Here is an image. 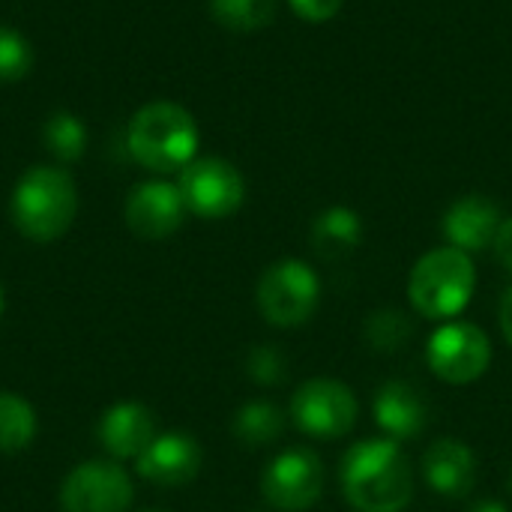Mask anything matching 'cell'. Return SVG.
<instances>
[{"instance_id":"1","label":"cell","mask_w":512,"mask_h":512,"mask_svg":"<svg viewBox=\"0 0 512 512\" xmlns=\"http://www.w3.org/2000/svg\"><path fill=\"white\" fill-rule=\"evenodd\" d=\"M339 483L354 512H405L414 501L411 462L390 438L351 444L339 465Z\"/></svg>"},{"instance_id":"2","label":"cell","mask_w":512,"mask_h":512,"mask_svg":"<svg viewBox=\"0 0 512 512\" xmlns=\"http://www.w3.org/2000/svg\"><path fill=\"white\" fill-rule=\"evenodd\" d=\"M126 144L135 162L147 171H183L198 150L195 117L177 102H150L129 120Z\"/></svg>"},{"instance_id":"3","label":"cell","mask_w":512,"mask_h":512,"mask_svg":"<svg viewBox=\"0 0 512 512\" xmlns=\"http://www.w3.org/2000/svg\"><path fill=\"white\" fill-rule=\"evenodd\" d=\"M12 222L36 243H51L63 237L78 210V192L66 171L51 165H36L21 174L12 192Z\"/></svg>"},{"instance_id":"4","label":"cell","mask_w":512,"mask_h":512,"mask_svg":"<svg viewBox=\"0 0 512 512\" xmlns=\"http://www.w3.org/2000/svg\"><path fill=\"white\" fill-rule=\"evenodd\" d=\"M477 288V270L468 252L441 246L426 252L408 276V300L426 321H453L465 312Z\"/></svg>"},{"instance_id":"5","label":"cell","mask_w":512,"mask_h":512,"mask_svg":"<svg viewBox=\"0 0 512 512\" xmlns=\"http://www.w3.org/2000/svg\"><path fill=\"white\" fill-rule=\"evenodd\" d=\"M255 300H258V312L264 315L267 324H273L279 330L300 327L315 315V309L321 303L318 273L306 261H297V258L276 261L258 279Z\"/></svg>"},{"instance_id":"6","label":"cell","mask_w":512,"mask_h":512,"mask_svg":"<svg viewBox=\"0 0 512 512\" xmlns=\"http://www.w3.org/2000/svg\"><path fill=\"white\" fill-rule=\"evenodd\" d=\"M360 414V402L354 390L333 378H312L300 384V390L291 399V420L294 426L321 441L345 438Z\"/></svg>"},{"instance_id":"7","label":"cell","mask_w":512,"mask_h":512,"mask_svg":"<svg viewBox=\"0 0 512 512\" xmlns=\"http://www.w3.org/2000/svg\"><path fill=\"white\" fill-rule=\"evenodd\" d=\"M426 363L447 384H474L492 363V342L477 324L453 318L429 336Z\"/></svg>"},{"instance_id":"8","label":"cell","mask_w":512,"mask_h":512,"mask_svg":"<svg viewBox=\"0 0 512 512\" xmlns=\"http://www.w3.org/2000/svg\"><path fill=\"white\" fill-rule=\"evenodd\" d=\"M324 480L321 456L309 447H291L264 468L261 495L273 510L306 512L321 501Z\"/></svg>"},{"instance_id":"9","label":"cell","mask_w":512,"mask_h":512,"mask_svg":"<svg viewBox=\"0 0 512 512\" xmlns=\"http://www.w3.org/2000/svg\"><path fill=\"white\" fill-rule=\"evenodd\" d=\"M177 189L183 195L186 210L201 219H225L237 213L246 198L243 174L219 156L192 159L180 171Z\"/></svg>"},{"instance_id":"10","label":"cell","mask_w":512,"mask_h":512,"mask_svg":"<svg viewBox=\"0 0 512 512\" xmlns=\"http://www.w3.org/2000/svg\"><path fill=\"white\" fill-rule=\"evenodd\" d=\"M132 480L114 462H84L60 486L63 512H126L132 507Z\"/></svg>"},{"instance_id":"11","label":"cell","mask_w":512,"mask_h":512,"mask_svg":"<svg viewBox=\"0 0 512 512\" xmlns=\"http://www.w3.org/2000/svg\"><path fill=\"white\" fill-rule=\"evenodd\" d=\"M186 219V204L177 186L165 180L141 183L126 198V225L141 240H165Z\"/></svg>"},{"instance_id":"12","label":"cell","mask_w":512,"mask_h":512,"mask_svg":"<svg viewBox=\"0 0 512 512\" xmlns=\"http://www.w3.org/2000/svg\"><path fill=\"white\" fill-rule=\"evenodd\" d=\"M372 414L384 438L396 444H408L420 438L429 426V399L411 381H387L378 387L372 399Z\"/></svg>"},{"instance_id":"13","label":"cell","mask_w":512,"mask_h":512,"mask_svg":"<svg viewBox=\"0 0 512 512\" xmlns=\"http://www.w3.org/2000/svg\"><path fill=\"white\" fill-rule=\"evenodd\" d=\"M201 462H204V456H201V447L192 435L165 432V435L153 438V444L138 456L135 468L147 483L177 489V486H186L198 477Z\"/></svg>"},{"instance_id":"14","label":"cell","mask_w":512,"mask_h":512,"mask_svg":"<svg viewBox=\"0 0 512 512\" xmlns=\"http://www.w3.org/2000/svg\"><path fill=\"white\" fill-rule=\"evenodd\" d=\"M501 222H504L501 207L492 198L465 195L447 207V213L441 219V231L453 249H462L471 255V252H483L495 243Z\"/></svg>"},{"instance_id":"15","label":"cell","mask_w":512,"mask_h":512,"mask_svg":"<svg viewBox=\"0 0 512 512\" xmlns=\"http://www.w3.org/2000/svg\"><path fill=\"white\" fill-rule=\"evenodd\" d=\"M423 480L441 498L459 501L477 486V456L459 438H441L423 453Z\"/></svg>"},{"instance_id":"16","label":"cell","mask_w":512,"mask_h":512,"mask_svg":"<svg viewBox=\"0 0 512 512\" xmlns=\"http://www.w3.org/2000/svg\"><path fill=\"white\" fill-rule=\"evenodd\" d=\"M156 438V417L138 402L111 405L99 420V441L114 459H138Z\"/></svg>"},{"instance_id":"17","label":"cell","mask_w":512,"mask_h":512,"mask_svg":"<svg viewBox=\"0 0 512 512\" xmlns=\"http://www.w3.org/2000/svg\"><path fill=\"white\" fill-rule=\"evenodd\" d=\"M363 240V219L351 207H327L312 222V249L327 258H345L351 255Z\"/></svg>"},{"instance_id":"18","label":"cell","mask_w":512,"mask_h":512,"mask_svg":"<svg viewBox=\"0 0 512 512\" xmlns=\"http://www.w3.org/2000/svg\"><path fill=\"white\" fill-rule=\"evenodd\" d=\"M231 432L234 438L243 444V447H267L273 441L282 438L285 432V414L279 405L273 402H264V399H255V402H246L237 414H234V423H231Z\"/></svg>"},{"instance_id":"19","label":"cell","mask_w":512,"mask_h":512,"mask_svg":"<svg viewBox=\"0 0 512 512\" xmlns=\"http://www.w3.org/2000/svg\"><path fill=\"white\" fill-rule=\"evenodd\" d=\"M36 438V414L27 399L0 393V453H21Z\"/></svg>"},{"instance_id":"20","label":"cell","mask_w":512,"mask_h":512,"mask_svg":"<svg viewBox=\"0 0 512 512\" xmlns=\"http://www.w3.org/2000/svg\"><path fill=\"white\" fill-rule=\"evenodd\" d=\"M414 336V321L399 309H378L363 324V339L378 354H399Z\"/></svg>"},{"instance_id":"21","label":"cell","mask_w":512,"mask_h":512,"mask_svg":"<svg viewBox=\"0 0 512 512\" xmlns=\"http://www.w3.org/2000/svg\"><path fill=\"white\" fill-rule=\"evenodd\" d=\"M279 0H210L213 18L237 33H252L276 18Z\"/></svg>"},{"instance_id":"22","label":"cell","mask_w":512,"mask_h":512,"mask_svg":"<svg viewBox=\"0 0 512 512\" xmlns=\"http://www.w3.org/2000/svg\"><path fill=\"white\" fill-rule=\"evenodd\" d=\"M42 138H45V147L60 159V162H75L84 147H87V129L84 123L69 114V111H57L45 120L42 126Z\"/></svg>"},{"instance_id":"23","label":"cell","mask_w":512,"mask_h":512,"mask_svg":"<svg viewBox=\"0 0 512 512\" xmlns=\"http://www.w3.org/2000/svg\"><path fill=\"white\" fill-rule=\"evenodd\" d=\"M30 69H33L30 42L18 30L0 24V81H18Z\"/></svg>"},{"instance_id":"24","label":"cell","mask_w":512,"mask_h":512,"mask_svg":"<svg viewBox=\"0 0 512 512\" xmlns=\"http://www.w3.org/2000/svg\"><path fill=\"white\" fill-rule=\"evenodd\" d=\"M246 375L261 387H279L288 375V360L276 345H255L246 357Z\"/></svg>"},{"instance_id":"25","label":"cell","mask_w":512,"mask_h":512,"mask_svg":"<svg viewBox=\"0 0 512 512\" xmlns=\"http://www.w3.org/2000/svg\"><path fill=\"white\" fill-rule=\"evenodd\" d=\"M288 3H291V9H294L303 21H309V24H324V21H330V18L339 15V9H342L345 0H288Z\"/></svg>"},{"instance_id":"26","label":"cell","mask_w":512,"mask_h":512,"mask_svg":"<svg viewBox=\"0 0 512 512\" xmlns=\"http://www.w3.org/2000/svg\"><path fill=\"white\" fill-rule=\"evenodd\" d=\"M492 249H495V258L501 261V267H504V270L512 276V216L501 222V228H498V237H495Z\"/></svg>"},{"instance_id":"27","label":"cell","mask_w":512,"mask_h":512,"mask_svg":"<svg viewBox=\"0 0 512 512\" xmlns=\"http://www.w3.org/2000/svg\"><path fill=\"white\" fill-rule=\"evenodd\" d=\"M498 321H501L504 339L512 345V288L504 291V300H501V309H498Z\"/></svg>"},{"instance_id":"28","label":"cell","mask_w":512,"mask_h":512,"mask_svg":"<svg viewBox=\"0 0 512 512\" xmlns=\"http://www.w3.org/2000/svg\"><path fill=\"white\" fill-rule=\"evenodd\" d=\"M468 512H510V510H507V504H501V501H489V498H486V501H477V504H474Z\"/></svg>"},{"instance_id":"29","label":"cell","mask_w":512,"mask_h":512,"mask_svg":"<svg viewBox=\"0 0 512 512\" xmlns=\"http://www.w3.org/2000/svg\"><path fill=\"white\" fill-rule=\"evenodd\" d=\"M507 489H510V495H512V468H510V477H507Z\"/></svg>"},{"instance_id":"30","label":"cell","mask_w":512,"mask_h":512,"mask_svg":"<svg viewBox=\"0 0 512 512\" xmlns=\"http://www.w3.org/2000/svg\"><path fill=\"white\" fill-rule=\"evenodd\" d=\"M0 315H3V291H0Z\"/></svg>"},{"instance_id":"31","label":"cell","mask_w":512,"mask_h":512,"mask_svg":"<svg viewBox=\"0 0 512 512\" xmlns=\"http://www.w3.org/2000/svg\"><path fill=\"white\" fill-rule=\"evenodd\" d=\"M147 512H162V510H147Z\"/></svg>"}]
</instances>
